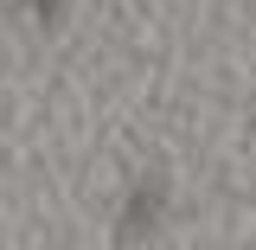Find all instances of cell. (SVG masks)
I'll list each match as a JSON object with an SVG mask.
<instances>
[]
</instances>
